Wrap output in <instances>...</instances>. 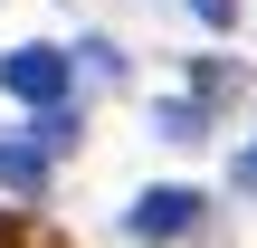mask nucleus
<instances>
[{"label":"nucleus","instance_id":"7ed1b4c3","mask_svg":"<svg viewBox=\"0 0 257 248\" xmlns=\"http://www.w3.org/2000/svg\"><path fill=\"white\" fill-rule=\"evenodd\" d=\"M0 248H76L67 229H48L38 210H0Z\"/></svg>","mask_w":257,"mask_h":248},{"label":"nucleus","instance_id":"f257e3e1","mask_svg":"<svg viewBox=\"0 0 257 248\" xmlns=\"http://www.w3.org/2000/svg\"><path fill=\"white\" fill-rule=\"evenodd\" d=\"M67 76H76V67H67V48H38V38L0 57V86H10L19 105H57V96H67Z\"/></svg>","mask_w":257,"mask_h":248},{"label":"nucleus","instance_id":"6e6552de","mask_svg":"<svg viewBox=\"0 0 257 248\" xmlns=\"http://www.w3.org/2000/svg\"><path fill=\"white\" fill-rule=\"evenodd\" d=\"M238 191H257V143H248V153H238Z\"/></svg>","mask_w":257,"mask_h":248},{"label":"nucleus","instance_id":"20e7f679","mask_svg":"<svg viewBox=\"0 0 257 248\" xmlns=\"http://www.w3.org/2000/svg\"><path fill=\"white\" fill-rule=\"evenodd\" d=\"M38 182H48V153H29V143H0V191H19V201H29Z\"/></svg>","mask_w":257,"mask_h":248},{"label":"nucleus","instance_id":"423d86ee","mask_svg":"<svg viewBox=\"0 0 257 248\" xmlns=\"http://www.w3.org/2000/svg\"><path fill=\"white\" fill-rule=\"evenodd\" d=\"M162 134L172 143H200V105H162Z\"/></svg>","mask_w":257,"mask_h":248},{"label":"nucleus","instance_id":"0eeeda50","mask_svg":"<svg viewBox=\"0 0 257 248\" xmlns=\"http://www.w3.org/2000/svg\"><path fill=\"white\" fill-rule=\"evenodd\" d=\"M191 10H200L210 29H238V0H191Z\"/></svg>","mask_w":257,"mask_h":248},{"label":"nucleus","instance_id":"f03ea898","mask_svg":"<svg viewBox=\"0 0 257 248\" xmlns=\"http://www.w3.org/2000/svg\"><path fill=\"white\" fill-rule=\"evenodd\" d=\"M200 210H210L200 191H143V201L124 210V239H143V248H153V239H191Z\"/></svg>","mask_w":257,"mask_h":248},{"label":"nucleus","instance_id":"39448f33","mask_svg":"<svg viewBox=\"0 0 257 248\" xmlns=\"http://www.w3.org/2000/svg\"><path fill=\"white\" fill-rule=\"evenodd\" d=\"M76 143V115H67V96L57 105H38V124H29V153H67Z\"/></svg>","mask_w":257,"mask_h":248}]
</instances>
